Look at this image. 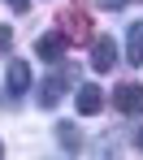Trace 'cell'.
I'll use <instances>...</instances> for the list:
<instances>
[{
    "instance_id": "cell-1",
    "label": "cell",
    "mask_w": 143,
    "mask_h": 160,
    "mask_svg": "<svg viewBox=\"0 0 143 160\" xmlns=\"http://www.w3.org/2000/svg\"><path fill=\"white\" fill-rule=\"evenodd\" d=\"M113 65H117V43L109 35H100V39L91 43V69H95V74H109Z\"/></svg>"
},
{
    "instance_id": "cell-2",
    "label": "cell",
    "mask_w": 143,
    "mask_h": 160,
    "mask_svg": "<svg viewBox=\"0 0 143 160\" xmlns=\"http://www.w3.org/2000/svg\"><path fill=\"white\" fill-rule=\"evenodd\" d=\"M113 104H117V112H126V117H139V112H143V87H139V82H130V87L121 82L117 95H113Z\"/></svg>"
},
{
    "instance_id": "cell-3",
    "label": "cell",
    "mask_w": 143,
    "mask_h": 160,
    "mask_svg": "<svg viewBox=\"0 0 143 160\" xmlns=\"http://www.w3.org/2000/svg\"><path fill=\"white\" fill-rule=\"evenodd\" d=\"M65 43H69V39H65L61 30H48V35H39L35 52H39V61H52V65H57L61 56H65Z\"/></svg>"
},
{
    "instance_id": "cell-4",
    "label": "cell",
    "mask_w": 143,
    "mask_h": 160,
    "mask_svg": "<svg viewBox=\"0 0 143 160\" xmlns=\"http://www.w3.org/2000/svg\"><path fill=\"white\" fill-rule=\"evenodd\" d=\"M74 108H78L83 117H95V112L104 108V91H100V87H91V82H83V87H78V95H74Z\"/></svg>"
},
{
    "instance_id": "cell-5",
    "label": "cell",
    "mask_w": 143,
    "mask_h": 160,
    "mask_svg": "<svg viewBox=\"0 0 143 160\" xmlns=\"http://www.w3.org/2000/svg\"><path fill=\"white\" fill-rule=\"evenodd\" d=\"M4 87H9V95H26V87H30V65L26 61H9Z\"/></svg>"
},
{
    "instance_id": "cell-6",
    "label": "cell",
    "mask_w": 143,
    "mask_h": 160,
    "mask_svg": "<svg viewBox=\"0 0 143 160\" xmlns=\"http://www.w3.org/2000/svg\"><path fill=\"white\" fill-rule=\"evenodd\" d=\"M65 82H69L65 74H61V78L52 74V78H43V82H39V108H57V100L65 95Z\"/></svg>"
},
{
    "instance_id": "cell-7",
    "label": "cell",
    "mask_w": 143,
    "mask_h": 160,
    "mask_svg": "<svg viewBox=\"0 0 143 160\" xmlns=\"http://www.w3.org/2000/svg\"><path fill=\"white\" fill-rule=\"evenodd\" d=\"M126 65H143V22L126 26Z\"/></svg>"
},
{
    "instance_id": "cell-8",
    "label": "cell",
    "mask_w": 143,
    "mask_h": 160,
    "mask_svg": "<svg viewBox=\"0 0 143 160\" xmlns=\"http://www.w3.org/2000/svg\"><path fill=\"white\" fill-rule=\"evenodd\" d=\"M57 143L61 147H65V152H83V134H78V126H74V121H57Z\"/></svg>"
},
{
    "instance_id": "cell-9",
    "label": "cell",
    "mask_w": 143,
    "mask_h": 160,
    "mask_svg": "<svg viewBox=\"0 0 143 160\" xmlns=\"http://www.w3.org/2000/svg\"><path fill=\"white\" fill-rule=\"evenodd\" d=\"M13 48V26H0V56Z\"/></svg>"
},
{
    "instance_id": "cell-10",
    "label": "cell",
    "mask_w": 143,
    "mask_h": 160,
    "mask_svg": "<svg viewBox=\"0 0 143 160\" xmlns=\"http://www.w3.org/2000/svg\"><path fill=\"white\" fill-rule=\"evenodd\" d=\"M4 4H9V9H18V13H26V9H30V0H4Z\"/></svg>"
},
{
    "instance_id": "cell-11",
    "label": "cell",
    "mask_w": 143,
    "mask_h": 160,
    "mask_svg": "<svg viewBox=\"0 0 143 160\" xmlns=\"http://www.w3.org/2000/svg\"><path fill=\"white\" fill-rule=\"evenodd\" d=\"M100 4H104V9H121L126 0H100Z\"/></svg>"
},
{
    "instance_id": "cell-12",
    "label": "cell",
    "mask_w": 143,
    "mask_h": 160,
    "mask_svg": "<svg viewBox=\"0 0 143 160\" xmlns=\"http://www.w3.org/2000/svg\"><path fill=\"white\" fill-rule=\"evenodd\" d=\"M135 147H139V152H143V126H139V130H135Z\"/></svg>"
},
{
    "instance_id": "cell-13",
    "label": "cell",
    "mask_w": 143,
    "mask_h": 160,
    "mask_svg": "<svg viewBox=\"0 0 143 160\" xmlns=\"http://www.w3.org/2000/svg\"><path fill=\"white\" fill-rule=\"evenodd\" d=\"M0 160H4V143H0Z\"/></svg>"
}]
</instances>
